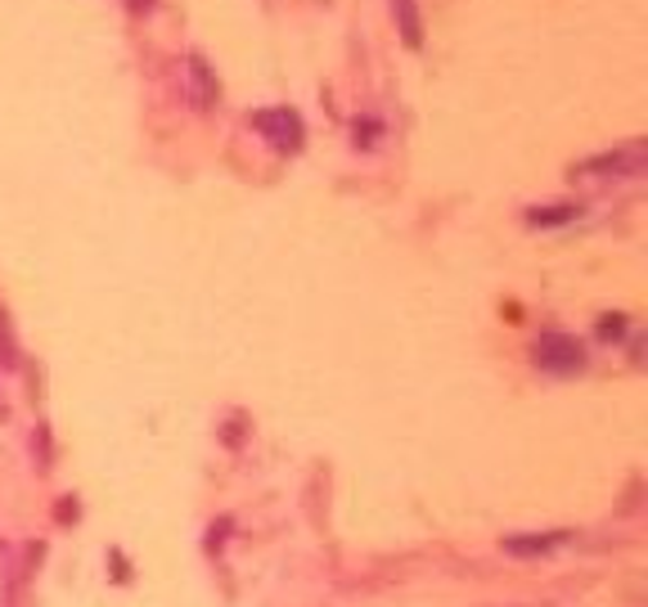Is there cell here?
<instances>
[{"instance_id": "3957f363", "label": "cell", "mask_w": 648, "mask_h": 607, "mask_svg": "<svg viewBox=\"0 0 648 607\" xmlns=\"http://www.w3.org/2000/svg\"><path fill=\"white\" fill-rule=\"evenodd\" d=\"M505 550L509 554H541V550H549V540L541 535V540H505Z\"/></svg>"}, {"instance_id": "6da1fadb", "label": "cell", "mask_w": 648, "mask_h": 607, "mask_svg": "<svg viewBox=\"0 0 648 607\" xmlns=\"http://www.w3.org/2000/svg\"><path fill=\"white\" fill-rule=\"evenodd\" d=\"M536 356H541L545 370H559V374H568V370H576V364H581V347L572 338H563V333H549V338H541Z\"/></svg>"}, {"instance_id": "7a4b0ae2", "label": "cell", "mask_w": 648, "mask_h": 607, "mask_svg": "<svg viewBox=\"0 0 648 607\" xmlns=\"http://www.w3.org/2000/svg\"><path fill=\"white\" fill-rule=\"evenodd\" d=\"M392 5L401 14V33H406V41L419 46V14H415V5H410V0H392Z\"/></svg>"}]
</instances>
